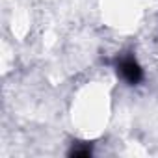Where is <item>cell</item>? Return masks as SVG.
Instances as JSON below:
<instances>
[{"instance_id":"cell-1","label":"cell","mask_w":158,"mask_h":158,"mask_svg":"<svg viewBox=\"0 0 158 158\" xmlns=\"http://www.w3.org/2000/svg\"><path fill=\"white\" fill-rule=\"evenodd\" d=\"M119 73H121V76L125 78L128 84H138V82L141 80V76H143L141 67L138 65V61H136L134 58H125V60H121V63H119Z\"/></svg>"}]
</instances>
